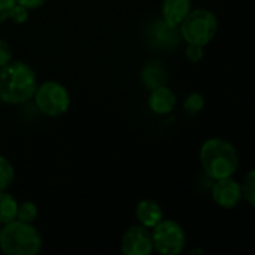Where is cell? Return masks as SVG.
Here are the masks:
<instances>
[{
    "mask_svg": "<svg viewBox=\"0 0 255 255\" xmlns=\"http://www.w3.org/2000/svg\"><path fill=\"white\" fill-rule=\"evenodd\" d=\"M38 89L36 72L21 60H11L0 68V102L23 104L33 98Z\"/></svg>",
    "mask_w": 255,
    "mask_h": 255,
    "instance_id": "obj_1",
    "label": "cell"
},
{
    "mask_svg": "<svg viewBox=\"0 0 255 255\" xmlns=\"http://www.w3.org/2000/svg\"><path fill=\"white\" fill-rule=\"evenodd\" d=\"M200 162L204 173L213 179L231 177L239 167V155L236 147L224 138H209L200 149Z\"/></svg>",
    "mask_w": 255,
    "mask_h": 255,
    "instance_id": "obj_2",
    "label": "cell"
},
{
    "mask_svg": "<svg viewBox=\"0 0 255 255\" xmlns=\"http://www.w3.org/2000/svg\"><path fill=\"white\" fill-rule=\"evenodd\" d=\"M42 249L41 233L18 219H14L0 231V251L5 255H38Z\"/></svg>",
    "mask_w": 255,
    "mask_h": 255,
    "instance_id": "obj_3",
    "label": "cell"
},
{
    "mask_svg": "<svg viewBox=\"0 0 255 255\" xmlns=\"http://www.w3.org/2000/svg\"><path fill=\"white\" fill-rule=\"evenodd\" d=\"M179 27L183 41H186L188 44H198L204 47L213 41L218 32V18L209 9H191V12L186 15Z\"/></svg>",
    "mask_w": 255,
    "mask_h": 255,
    "instance_id": "obj_4",
    "label": "cell"
},
{
    "mask_svg": "<svg viewBox=\"0 0 255 255\" xmlns=\"http://www.w3.org/2000/svg\"><path fill=\"white\" fill-rule=\"evenodd\" d=\"M35 102L39 111L48 117H59L65 114L71 107V95L68 89L59 81H45L38 86Z\"/></svg>",
    "mask_w": 255,
    "mask_h": 255,
    "instance_id": "obj_5",
    "label": "cell"
},
{
    "mask_svg": "<svg viewBox=\"0 0 255 255\" xmlns=\"http://www.w3.org/2000/svg\"><path fill=\"white\" fill-rule=\"evenodd\" d=\"M153 249L161 255H179L186 243L185 230L173 219H162L153 227Z\"/></svg>",
    "mask_w": 255,
    "mask_h": 255,
    "instance_id": "obj_6",
    "label": "cell"
},
{
    "mask_svg": "<svg viewBox=\"0 0 255 255\" xmlns=\"http://www.w3.org/2000/svg\"><path fill=\"white\" fill-rule=\"evenodd\" d=\"M146 41L150 47L161 51L174 50L182 41L180 27L167 23L164 18L153 20L146 29Z\"/></svg>",
    "mask_w": 255,
    "mask_h": 255,
    "instance_id": "obj_7",
    "label": "cell"
},
{
    "mask_svg": "<svg viewBox=\"0 0 255 255\" xmlns=\"http://www.w3.org/2000/svg\"><path fill=\"white\" fill-rule=\"evenodd\" d=\"M122 252L123 255H152V234L143 225L129 227L122 236Z\"/></svg>",
    "mask_w": 255,
    "mask_h": 255,
    "instance_id": "obj_8",
    "label": "cell"
},
{
    "mask_svg": "<svg viewBox=\"0 0 255 255\" xmlns=\"http://www.w3.org/2000/svg\"><path fill=\"white\" fill-rule=\"evenodd\" d=\"M212 197H213V201L219 207L231 209V207L237 206L240 203V200L243 198L242 186L239 182H236L231 177L215 180V183L212 186Z\"/></svg>",
    "mask_w": 255,
    "mask_h": 255,
    "instance_id": "obj_9",
    "label": "cell"
},
{
    "mask_svg": "<svg viewBox=\"0 0 255 255\" xmlns=\"http://www.w3.org/2000/svg\"><path fill=\"white\" fill-rule=\"evenodd\" d=\"M177 102V96L176 93L167 87V86H161L156 87L153 90H150V96H149V108L159 116L164 114H170Z\"/></svg>",
    "mask_w": 255,
    "mask_h": 255,
    "instance_id": "obj_10",
    "label": "cell"
},
{
    "mask_svg": "<svg viewBox=\"0 0 255 255\" xmlns=\"http://www.w3.org/2000/svg\"><path fill=\"white\" fill-rule=\"evenodd\" d=\"M140 80H141V84L149 90H153L161 86H167L168 83L167 68L158 60H150L143 66L140 72Z\"/></svg>",
    "mask_w": 255,
    "mask_h": 255,
    "instance_id": "obj_11",
    "label": "cell"
},
{
    "mask_svg": "<svg viewBox=\"0 0 255 255\" xmlns=\"http://www.w3.org/2000/svg\"><path fill=\"white\" fill-rule=\"evenodd\" d=\"M191 9V0H162V18L173 26H180Z\"/></svg>",
    "mask_w": 255,
    "mask_h": 255,
    "instance_id": "obj_12",
    "label": "cell"
},
{
    "mask_svg": "<svg viewBox=\"0 0 255 255\" xmlns=\"http://www.w3.org/2000/svg\"><path fill=\"white\" fill-rule=\"evenodd\" d=\"M135 215L137 219L140 221V224L146 228H153L156 224H159L162 221V207L149 198L141 200L137 207H135Z\"/></svg>",
    "mask_w": 255,
    "mask_h": 255,
    "instance_id": "obj_13",
    "label": "cell"
},
{
    "mask_svg": "<svg viewBox=\"0 0 255 255\" xmlns=\"http://www.w3.org/2000/svg\"><path fill=\"white\" fill-rule=\"evenodd\" d=\"M18 203L6 191H0V224H8L17 219Z\"/></svg>",
    "mask_w": 255,
    "mask_h": 255,
    "instance_id": "obj_14",
    "label": "cell"
},
{
    "mask_svg": "<svg viewBox=\"0 0 255 255\" xmlns=\"http://www.w3.org/2000/svg\"><path fill=\"white\" fill-rule=\"evenodd\" d=\"M15 179V170L12 164L0 155V191H6Z\"/></svg>",
    "mask_w": 255,
    "mask_h": 255,
    "instance_id": "obj_15",
    "label": "cell"
},
{
    "mask_svg": "<svg viewBox=\"0 0 255 255\" xmlns=\"http://www.w3.org/2000/svg\"><path fill=\"white\" fill-rule=\"evenodd\" d=\"M204 104H206L204 96L201 93H198V92H192V93H189L185 98V101H183V110L186 111L188 116H195V114H198V113L203 111Z\"/></svg>",
    "mask_w": 255,
    "mask_h": 255,
    "instance_id": "obj_16",
    "label": "cell"
},
{
    "mask_svg": "<svg viewBox=\"0 0 255 255\" xmlns=\"http://www.w3.org/2000/svg\"><path fill=\"white\" fill-rule=\"evenodd\" d=\"M242 186V195L243 198L255 207V170H251L249 173L245 174L243 182L240 183Z\"/></svg>",
    "mask_w": 255,
    "mask_h": 255,
    "instance_id": "obj_17",
    "label": "cell"
},
{
    "mask_svg": "<svg viewBox=\"0 0 255 255\" xmlns=\"http://www.w3.org/2000/svg\"><path fill=\"white\" fill-rule=\"evenodd\" d=\"M38 218V206L32 201H24L21 204H18V212H17V219L27 222V224H33V221Z\"/></svg>",
    "mask_w": 255,
    "mask_h": 255,
    "instance_id": "obj_18",
    "label": "cell"
},
{
    "mask_svg": "<svg viewBox=\"0 0 255 255\" xmlns=\"http://www.w3.org/2000/svg\"><path fill=\"white\" fill-rule=\"evenodd\" d=\"M185 54H186V59L191 63H198L204 57V47L198 45V44H188Z\"/></svg>",
    "mask_w": 255,
    "mask_h": 255,
    "instance_id": "obj_19",
    "label": "cell"
},
{
    "mask_svg": "<svg viewBox=\"0 0 255 255\" xmlns=\"http://www.w3.org/2000/svg\"><path fill=\"white\" fill-rule=\"evenodd\" d=\"M9 20H12L15 24H24L29 20V9L21 6V5H18V3H15V6L11 11Z\"/></svg>",
    "mask_w": 255,
    "mask_h": 255,
    "instance_id": "obj_20",
    "label": "cell"
},
{
    "mask_svg": "<svg viewBox=\"0 0 255 255\" xmlns=\"http://www.w3.org/2000/svg\"><path fill=\"white\" fill-rule=\"evenodd\" d=\"M11 60H12V48L5 39L0 38V68L8 65Z\"/></svg>",
    "mask_w": 255,
    "mask_h": 255,
    "instance_id": "obj_21",
    "label": "cell"
},
{
    "mask_svg": "<svg viewBox=\"0 0 255 255\" xmlns=\"http://www.w3.org/2000/svg\"><path fill=\"white\" fill-rule=\"evenodd\" d=\"M15 0H0V23L9 20L11 11L15 6Z\"/></svg>",
    "mask_w": 255,
    "mask_h": 255,
    "instance_id": "obj_22",
    "label": "cell"
},
{
    "mask_svg": "<svg viewBox=\"0 0 255 255\" xmlns=\"http://www.w3.org/2000/svg\"><path fill=\"white\" fill-rule=\"evenodd\" d=\"M15 2L30 11V9H38L41 6H44L47 0H15Z\"/></svg>",
    "mask_w": 255,
    "mask_h": 255,
    "instance_id": "obj_23",
    "label": "cell"
},
{
    "mask_svg": "<svg viewBox=\"0 0 255 255\" xmlns=\"http://www.w3.org/2000/svg\"><path fill=\"white\" fill-rule=\"evenodd\" d=\"M0 231H2V228H0Z\"/></svg>",
    "mask_w": 255,
    "mask_h": 255,
    "instance_id": "obj_24",
    "label": "cell"
}]
</instances>
